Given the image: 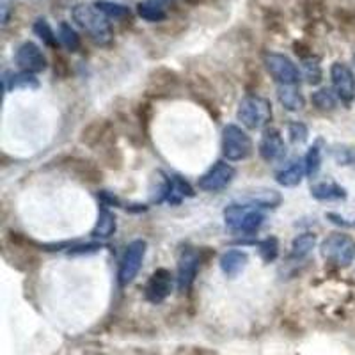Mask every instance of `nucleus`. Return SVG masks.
<instances>
[{
    "label": "nucleus",
    "instance_id": "19",
    "mask_svg": "<svg viewBox=\"0 0 355 355\" xmlns=\"http://www.w3.org/2000/svg\"><path fill=\"white\" fill-rule=\"evenodd\" d=\"M116 215L109 210V206L101 205L100 210H98V220L96 224H94L93 231H91V236H93V239L107 240L116 233Z\"/></svg>",
    "mask_w": 355,
    "mask_h": 355
},
{
    "label": "nucleus",
    "instance_id": "13",
    "mask_svg": "<svg viewBox=\"0 0 355 355\" xmlns=\"http://www.w3.org/2000/svg\"><path fill=\"white\" fill-rule=\"evenodd\" d=\"M15 62L21 71L41 73L46 69V57L34 41H25L17 49Z\"/></svg>",
    "mask_w": 355,
    "mask_h": 355
},
{
    "label": "nucleus",
    "instance_id": "9",
    "mask_svg": "<svg viewBox=\"0 0 355 355\" xmlns=\"http://www.w3.org/2000/svg\"><path fill=\"white\" fill-rule=\"evenodd\" d=\"M199 265H201V250H196L194 247H183L178 256V272H176V283L178 290L185 293L192 288L196 277H198Z\"/></svg>",
    "mask_w": 355,
    "mask_h": 355
},
{
    "label": "nucleus",
    "instance_id": "17",
    "mask_svg": "<svg viewBox=\"0 0 355 355\" xmlns=\"http://www.w3.org/2000/svg\"><path fill=\"white\" fill-rule=\"evenodd\" d=\"M242 199L247 205L261 206V208H277V206L283 202L281 192H277V190L274 189H265V187L245 190Z\"/></svg>",
    "mask_w": 355,
    "mask_h": 355
},
{
    "label": "nucleus",
    "instance_id": "41",
    "mask_svg": "<svg viewBox=\"0 0 355 355\" xmlns=\"http://www.w3.org/2000/svg\"><path fill=\"white\" fill-rule=\"evenodd\" d=\"M148 2H153V4H158V6H162V8H166L167 4H171V2H174V0H148Z\"/></svg>",
    "mask_w": 355,
    "mask_h": 355
},
{
    "label": "nucleus",
    "instance_id": "32",
    "mask_svg": "<svg viewBox=\"0 0 355 355\" xmlns=\"http://www.w3.org/2000/svg\"><path fill=\"white\" fill-rule=\"evenodd\" d=\"M258 252L265 263H272L279 256V240L275 236H266L258 243Z\"/></svg>",
    "mask_w": 355,
    "mask_h": 355
},
{
    "label": "nucleus",
    "instance_id": "34",
    "mask_svg": "<svg viewBox=\"0 0 355 355\" xmlns=\"http://www.w3.org/2000/svg\"><path fill=\"white\" fill-rule=\"evenodd\" d=\"M304 77L306 80L309 82L311 85H318L323 78V71H322V66L316 59L313 57H307L304 59Z\"/></svg>",
    "mask_w": 355,
    "mask_h": 355
},
{
    "label": "nucleus",
    "instance_id": "31",
    "mask_svg": "<svg viewBox=\"0 0 355 355\" xmlns=\"http://www.w3.org/2000/svg\"><path fill=\"white\" fill-rule=\"evenodd\" d=\"M304 162H306L307 176L315 178L320 173V167H322V148H320V141L311 146L307 155L304 157Z\"/></svg>",
    "mask_w": 355,
    "mask_h": 355
},
{
    "label": "nucleus",
    "instance_id": "15",
    "mask_svg": "<svg viewBox=\"0 0 355 355\" xmlns=\"http://www.w3.org/2000/svg\"><path fill=\"white\" fill-rule=\"evenodd\" d=\"M259 157L265 162H277L286 155V144L277 128H266L258 146Z\"/></svg>",
    "mask_w": 355,
    "mask_h": 355
},
{
    "label": "nucleus",
    "instance_id": "10",
    "mask_svg": "<svg viewBox=\"0 0 355 355\" xmlns=\"http://www.w3.org/2000/svg\"><path fill=\"white\" fill-rule=\"evenodd\" d=\"M180 75H178L174 69L166 68V66H160V68L153 69L150 73V78H148V87H146V93L151 98H169L176 93L180 89Z\"/></svg>",
    "mask_w": 355,
    "mask_h": 355
},
{
    "label": "nucleus",
    "instance_id": "16",
    "mask_svg": "<svg viewBox=\"0 0 355 355\" xmlns=\"http://www.w3.org/2000/svg\"><path fill=\"white\" fill-rule=\"evenodd\" d=\"M64 167L73 176L78 178L80 182L87 183V185H98L103 180V173H101L100 166H96L91 160H85V158H69Z\"/></svg>",
    "mask_w": 355,
    "mask_h": 355
},
{
    "label": "nucleus",
    "instance_id": "40",
    "mask_svg": "<svg viewBox=\"0 0 355 355\" xmlns=\"http://www.w3.org/2000/svg\"><path fill=\"white\" fill-rule=\"evenodd\" d=\"M327 218H332V222H334V224H338V226H343V227L354 226L352 222H347V218H343L341 215H338V214H327Z\"/></svg>",
    "mask_w": 355,
    "mask_h": 355
},
{
    "label": "nucleus",
    "instance_id": "38",
    "mask_svg": "<svg viewBox=\"0 0 355 355\" xmlns=\"http://www.w3.org/2000/svg\"><path fill=\"white\" fill-rule=\"evenodd\" d=\"M53 71H55V77L59 78H66L69 75V71H71L68 59L62 53H55L53 55Z\"/></svg>",
    "mask_w": 355,
    "mask_h": 355
},
{
    "label": "nucleus",
    "instance_id": "33",
    "mask_svg": "<svg viewBox=\"0 0 355 355\" xmlns=\"http://www.w3.org/2000/svg\"><path fill=\"white\" fill-rule=\"evenodd\" d=\"M331 155L339 166H352L355 164V148L347 144H336L331 148Z\"/></svg>",
    "mask_w": 355,
    "mask_h": 355
},
{
    "label": "nucleus",
    "instance_id": "12",
    "mask_svg": "<svg viewBox=\"0 0 355 355\" xmlns=\"http://www.w3.org/2000/svg\"><path fill=\"white\" fill-rule=\"evenodd\" d=\"M331 80L334 93L343 101L345 105H350L355 100V75L352 68L345 62H334L331 66Z\"/></svg>",
    "mask_w": 355,
    "mask_h": 355
},
{
    "label": "nucleus",
    "instance_id": "2",
    "mask_svg": "<svg viewBox=\"0 0 355 355\" xmlns=\"http://www.w3.org/2000/svg\"><path fill=\"white\" fill-rule=\"evenodd\" d=\"M236 117L245 128L261 130L272 121V105L259 94H247L240 100Z\"/></svg>",
    "mask_w": 355,
    "mask_h": 355
},
{
    "label": "nucleus",
    "instance_id": "21",
    "mask_svg": "<svg viewBox=\"0 0 355 355\" xmlns=\"http://www.w3.org/2000/svg\"><path fill=\"white\" fill-rule=\"evenodd\" d=\"M277 98L279 103L286 110H290V112H299V110L306 107L304 94L300 93V89L297 85H279Z\"/></svg>",
    "mask_w": 355,
    "mask_h": 355
},
{
    "label": "nucleus",
    "instance_id": "5",
    "mask_svg": "<svg viewBox=\"0 0 355 355\" xmlns=\"http://www.w3.org/2000/svg\"><path fill=\"white\" fill-rule=\"evenodd\" d=\"M254 151L252 139L240 126L227 125L222 132V155L227 162H242Z\"/></svg>",
    "mask_w": 355,
    "mask_h": 355
},
{
    "label": "nucleus",
    "instance_id": "14",
    "mask_svg": "<svg viewBox=\"0 0 355 355\" xmlns=\"http://www.w3.org/2000/svg\"><path fill=\"white\" fill-rule=\"evenodd\" d=\"M173 291V274L167 268H157L144 286V297L151 304H162Z\"/></svg>",
    "mask_w": 355,
    "mask_h": 355
},
{
    "label": "nucleus",
    "instance_id": "3",
    "mask_svg": "<svg viewBox=\"0 0 355 355\" xmlns=\"http://www.w3.org/2000/svg\"><path fill=\"white\" fill-rule=\"evenodd\" d=\"M224 222L234 233L252 234L263 226L265 215L258 206L252 205H230L224 210Z\"/></svg>",
    "mask_w": 355,
    "mask_h": 355
},
{
    "label": "nucleus",
    "instance_id": "23",
    "mask_svg": "<svg viewBox=\"0 0 355 355\" xmlns=\"http://www.w3.org/2000/svg\"><path fill=\"white\" fill-rule=\"evenodd\" d=\"M311 196L318 201H341L347 199V190L334 182H322L311 187Z\"/></svg>",
    "mask_w": 355,
    "mask_h": 355
},
{
    "label": "nucleus",
    "instance_id": "20",
    "mask_svg": "<svg viewBox=\"0 0 355 355\" xmlns=\"http://www.w3.org/2000/svg\"><path fill=\"white\" fill-rule=\"evenodd\" d=\"M173 194V180L162 171H157L151 178L150 183V199L153 205H160L164 201H169Z\"/></svg>",
    "mask_w": 355,
    "mask_h": 355
},
{
    "label": "nucleus",
    "instance_id": "27",
    "mask_svg": "<svg viewBox=\"0 0 355 355\" xmlns=\"http://www.w3.org/2000/svg\"><path fill=\"white\" fill-rule=\"evenodd\" d=\"M137 15L146 21H151V24H157V21H164L167 18L166 8H162V6L153 4V2H141L137 4Z\"/></svg>",
    "mask_w": 355,
    "mask_h": 355
},
{
    "label": "nucleus",
    "instance_id": "22",
    "mask_svg": "<svg viewBox=\"0 0 355 355\" xmlns=\"http://www.w3.org/2000/svg\"><path fill=\"white\" fill-rule=\"evenodd\" d=\"M306 176V162L304 158H299V160H293L288 167H284L283 171H279L275 174V180H277L279 185L283 187H297L302 178Z\"/></svg>",
    "mask_w": 355,
    "mask_h": 355
},
{
    "label": "nucleus",
    "instance_id": "6",
    "mask_svg": "<svg viewBox=\"0 0 355 355\" xmlns=\"http://www.w3.org/2000/svg\"><path fill=\"white\" fill-rule=\"evenodd\" d=\"M80 144L98 153L110 150L116 144V128L109 119H93L80 132Z\"/></svg>",
    "mask_w": 355,
    "mask_h": 355
},
{
    "label": "nucleus",
    "instance_id": "42",
    "mask_svg": "<svg viewBox=\"0 0 355 355\" xmlns=\"http://www.w3.org/2000/svg\"><path fill=\"white\" fill-rule=\"evenodd\" d=\"M192 4H205V2H211V0H190Z\"/></svg>",
    "mask_w": 355,
    "mask_h": 355
},
{
    "label": "nucleus",
    "instance_id": "37",
    "mask_svg": "<svg viewBox=\"0 0 355 355\" xmlns=\"http://www.w3.org/2000/svg\"><path fill=\"white\" fill-rule=\"evenodd\" d=\"M304 12L311 21L322 20L323 15H325V9H323L322 0H306L304 2Z\"/></svg>",
    "mask_w": 355,
    "mask_h": 355
},
{
    "label": "nucleus",
    "instance_id": "30",
    "mask_svg": "<svg viewBox=\"0 0 355 355\" xmlns=\"http://www.w3.org/2000/svg\"><path fill=\"white\" fill-rule=\"evenodd\" d=\"M33 28H34V33L43 40V43L46 44V46L57 50V44L61 43V41H59V36H55V33H53V28L50 27L49 21L44 20V18H37V20L34 21Z\"/></svg>",
    "mask_w": 355,
    "mask_h": 355
},
{
    "label": "nucleus",
    "instance_id": "7",
    "mask_svg": "<svg viewBox=\"0 0 355 355\" xmlns=\"http://www.w3.org/2000/svg\"><path fill=\"white\" fill-rule=\"evenodd\" d=\"M263 64L266 71L279 85H297L300 80V71L290 57L279 52H266L263 55Z\"/></svg>",
    "mask_w": 355,
    "mask_h": 355
},
{
    "label": "nucleus",
    "instance_id": "36",
    "mask_svg": "<svg viewBox=\"0 0 355 355\" xmlns=\"http://www.w3.org/2000/svg\"><path fill=\"white\" fill-rule=\"evenodd\" d=\"M40 85L37 78L34 77V73H27V71H21V73H12L11 75V87H24V89H34Z\"/></svg>",
    "mask_w": 355,
    "mask_h": 355
},
{
    "label": "nucleus",
    "instance_id": "39",
    "mask_svg": "<svg viewBox=\"0 0 355 355\" xmlns=\"http://www.w3.org/2000/svg\"><path fill=\"white\" fill-rule=\"evenodd\" d=\"M101 249V243H82V245H73L69 247L68 254L69 256H78V254H93Z\"/></svg>",
    "mask_w": 355,
    "mask_h": 355
},
{
    "label": "nucleus",
    "instance_id": "18",
    "mask_svg": "<svg viewBox=\"0 0 355 355\" xmlns=\"http://www.w3.org/2000/svg\"><path fill=\"white\" fill-rule=\"evenodd\" d=\"M247 263H249V254L245 250L231 249L220 256V270L224 272L226 277L234 279L242 274Z\"/></svg>",
    "mask_w": 355,
    "mask_h": 355
},
{
    "label": "nucleus",
    "instance_id": "1",
    "mask_svg": "<svg viewBox=\"0 0 355 355\" xmlns=\"http://www.w3.org/2000/svg\"><path fill=\"white\" fill-rule=\"evenodd\" d=\"M75 24L89 34V37L100 46H107L112 41V27L109 18L94 4H77L71 9Z\"/></svg>",
    "mask_w": 355,
    "mask_h": 355
},
{
    "label": "nucleus",
    "instance_id": "26",
    "mask_svg": "<svg viewBox=\"0 0 355 355\" xmlns=\"http://www.w3.org/2000/svg\"><path fill=\"white\" fill-rule=\"evenodd\" d=\"M94 6H96L109 20H125V18L132 17L130 8H126V6L123 4H117V2H110V0H96Z\"/></svg>",
    "mask_w": 355,
    "mask_h": 355
},
{
    "label": "nucleus",
    "instance_id": "29",
    "mask_svg": "<svg viewBox=\"0 0 355 355\" xmlns=\"http://www.w3.org/2000/svg\"><path fill=\"white\" fill-rule=\"evenodd\" d=\"M171 180H173V194L169 198L171 205H178V202L182 201V198H194V189H192V185L187 180H183L178 174L176 176H171Z\"/></svg>",
    "mask_w": 355,
    "mask_h": 355
},
{
    "label": "nucleus",
    "instance_id": "35",
    "mask_svg": "<svg viewBox=\"0 0 355 355\" xmlns=\"http://www.w3.org/2000/svg\"><path fill=\"white\" fill-rule=\"evenodd\" d=\"M288 135H290V141L293 144H304L307 137H309V128L304 123L293 121L288 126Z\"/></svg>",
    "mask_w": 355,
    "mask_h": 355
},
{
    "label": "nucleus",
    "instance_id": "4",
    "mask_svg": "<svg viewBox=\"0 0 355 355\" xmlns=\"http://www.w3.org/2000/svg\"><path fill=\"white\" fill-rule=\"evenodd\" d=\"M323 259L332 265L345 268L355 259V240L347 233H332L320 245Z\"/></svg>",
    "mask_w": 355,
    "mask_h": 355
},
{
    "label": "nucleus",
    "instance_id": "8",
    "mask_svg": "<svg viewBox=\"0 0 355 355\" xmlns=\"http://www.w3.org/2000/svg\"><path fill=\"white\" fill-rule=\"evenodd\" d=\"M146 249H148V243L144 240H133L126 245L125 254L119 263V270H117V281L121 286H128L133 279L137 277L142 261H144Z\"/></svg>",
    "mask_w": 355,
    "mask_h": 355
},
{
    "label": "nucleus",
    "instance_id": "24",
    "mask_svg": "<svg viewBox=\"0 0 355 355\" xmlns=\"http://www.w3.org/2000/svg\"><path fill=\"white\" fill-rule=\"evenodd\" d=\"M315 245H316V234L313 233L299 234V236L291 242L290 259H293V261H300V259L307 258V256L313 252Z\"/></svg>",
    "mask_w": 355,
    "mask_h": 355
},
{
    "label": "nucleus",
    "instance_id": "25",
    "mask_svg": "<svg viewBox=\"0 0 355 355\" xmlns=\"http://www.w3.org/2000/svg\"><path fill=\"white\" fill-rule=\"evenodd\" d=\"M311 101H313L315 109L320 110V112H332V110L338 109L339 98L334 93V89L322 87L311 94Z\"/></svg>",
    "mask_w": 355,
    "mask_h": 355
},
{
    "label": "nucleus",
    "instance_id": "28",
    "mask_svg": "<svg viewBox=\"0 0 355 355\" xmlns=\"http://www.w3.org/2000/svg\"><path fill=\"white\" fill-rule=\"evenodd\" d=\"M59 41H61L62 46L68 49L69 52H78L82 46L80 36L77 34V31H75L69 24H66V21H62V24L59 25Z\"/></svg>",
    "mask_w": 355,
    "mask_h": 355
},
{
    "label": "nucleus",
    "instance_id": "11",
    "mask_svg": "<svg viewBox=\"0 0 355 355\" xmlns=\"http://www.w3.org/2000/svg\"><path fill=\"white\" fill-rule=\"evenodd\" d=\"M234 176H236V171H234V167L231 164H227V162H217L214 167H210V169L199 178L198 187L202 192L215 194V192H220V190L226 189L233 182Z\"/></svg>",
    "mask_w": 355,
    "mask_h": 355
}]
</instances>
